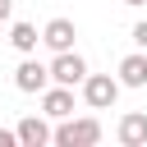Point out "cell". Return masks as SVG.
I'll list each match as a JSON object with an SVG mask.
<instances>
[{
  "label": "cell",
  "instance_id": "277c9868",
  "mask_svg": "<svg viewBox=\"0 0 147 147\" xmlns=\"http://www.w3.org/2000/svg\"><path fill=\"white\" fill-rule=\"evenodd\" d=\"M14 87H18V92H46V87H51V64L23 60V64L14 69Z\"/></svg>",
  "mask_w": 147,
  "mask_h": 147
},
{
  "label": "cell",
  "instance_id": "ba28073f",
  "mask_svg": "<svg viewBox=\"0 0 147 147\" xmlns=\"http://www.w3.org/2000/svg\"><path fill=\"white\" fill-rule=\"evenodd\" d=\"M18 147H46L51 142V124L41 119V115H28V119H18Z\"/></svg>",
  "mask_w": 147,
  "mask_h": 147
},
{
  "label": "cell",
  "instance_id": "5b68a950",
  "mask_svg": "<svg viewBox=\"0 0 147 147\" xmlns=\"http://www.w3.org/2000/svg\"><path fill=\"white\" fill-rule=\"evenodd\" d=\"M74 37H78L74 18H51V23L41 28V41H46L51 51H74Z\"/></svg>",
  "mask_w": 147,
  "mask_h": 147
},
{
  "label": "cell",
  "instance_id": "7a4b0ae2",
  "mask_svg": "<svg viewBox=\"0 0 147 147\" xmlns=\"http://www.w3.org/2000/svg\"><path fill=\"white\" fill-rule=\"evenodd\" d=\"M78 87H83V101L92 110H110L119 101V78H110V74H87Z\"/></svg>",
  "mask_w": 147,
  "mask_h": 147
},
{
  "label": "cell",
  "instance_id": "7c38bea8",
  "mask_svg": "<svg viewBox=\"0 0 147 147\" xmlns=\"http://www.w3.org/2000/svg\"><path fill=\"white\" fill-rule=\"evenodd\" d=\"M14 142H18V133L14 129H0V147H14Z\"/></svg>",
  "mask_w": 147,
  "mask_h": 147
},
{
  "label": "cell",
  "instance_id": "8fae6325",
  "mask_svg": "<svg viewBox=\"0 0 147 147\" xmlns=\"http://www.w3.org/2000/svg\"><path fill=\"white\" fill-rule=\"evenodd\" d=\"M133 41H138V46L147 51V23H133Z\"/></svg>",
  "mask_w": 147,
  "mask_h": 147
},
{
  "label": "cell",
  "instance_id": "8992f818",
  "mask_svg": "<svg viewBox=\"0 0 147 147\" xmlns=\"http://www.w3.org/2000/svg\"><path fill=\"white\" fill-rule=\"evenodd\" d=\"M41 110H46V119H64V115H74V87H46L41 92Z\"/></svg>",
  "mask_w": 147,
  "mask_h": 147
},
{
  "label": "cell",
  "instance_id": "9c48e42d",
  "mask_svg": "<svg viewBox=\"0 0 147 147\" xmlns=\"http://www.w3.org/2000/svg\"><path fill=\"white\" fill-rule=\"evenodd\" d=\"M119 87H147V51H133L119 60Z\"/></svg>",
  "mask_w": 147,
  "mask_h": 147
},
{
  "label": "cell",
  "instance_id": "3957f363",
  "mask_svg": "<svg viewBox=\"0 0 147 147\" xmlns=\"http://www.w3.org/2000/svg\"><path fill=\"white\" fill-rule=\"evenodd\" d=\"M83 78H87V60L74 55V51H55V60H51V83H60V87H78Z\"/></svg>",
  "mask_w": 147,
  "mask_h": 147
},
{
  "label": "cell",
  "instance_id": "52a82bcc",
  "mask_svg": "<svg viewBox=\"0 0 147 147\" xmlns=\"http://www.w3.org/2000/svg\"><path fill=\"white\" fill-rule=\"evenodd\" d=\"M115 138H119L124 147H147V115H142V110H129V115L119 119Z\"/></svg>",
  "mask_w": 147,
  "mask_h": 147
},
{
  "label": "cell",
  "instance_id": "5bb4252c",
  "mask_svg": "<svg viewBox=\"0 0 147 147\" xmlns=\"http://www.w3.org/2000/svg\"><path fill=\"white\" fill-rule=\"evenodd\" d=\"M124 5H147V0H124Z\"/></svg>",
  "mask_w": 147,
  "mask_h": 147
},
{
  "label": "cell",
  "instance_id": "30bf717a",
  "mask_svg": "<svg viewBox=\"0 0 147 147\" xmlns=\"http://www.w3.org/2000/svg\"><path fill=\"white\" fill-rule=\"evenodd\" d=\"M37 41H41V32H37L32 23H14V28H9V46H14V51L32 55V51H37Z\"/></svg>",
  "mask_w": 147,
  "mask_h": 147
},
{
  "label": "cell",
  "instance_id": "4fadbf2b",
  "mask_svg": "<svg viewBox=\"0 0 147 147\" xmlns=\"http://www.w3.org/2000/svg\"><path fill=\"white\" fill-rule=\"evenodd\" d=\"M9 14H14V0H0V23H9Z\"/></svg>",
  "mask_w": 147,
  "mask_h": 147
},
{
  "label": "cell",
  "instance_id": "6da1fadb",
  "mask_svg": "<svg viewBox=\"0 0 147 147\" xmlns=\"http://www.w3.org/2000/svg\"><path fill=\"white\" fill-rule=\"evenodd\" d=\"M51 142L55 147H96L101 142V119L83 115V119H60V129H51Z\"/></svg>",
  "mask_w": 147,
  "mask_h": 147
}]
</instances>
